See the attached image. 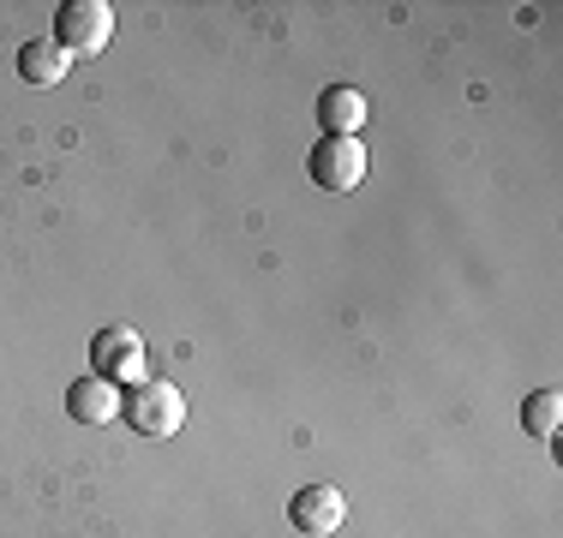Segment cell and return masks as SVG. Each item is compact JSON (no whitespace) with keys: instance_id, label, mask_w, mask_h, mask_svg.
<instances>
[{"instance_id":"cell-1","label":"cell","mask_w":563,"mask_h":538,"mask_svg":"<svg viewBox=\"0 0 563 538\" xmlns=\"http://www.w3.org/2000/svg\"><path fill=\"white\" fill-rule=\"evenodd\" d=\"M55 43L66 54H102L114 43V7L109 0H60L55 12Z\"/></svg>"},{"instance_id":"cell-2","label":"cell","mask_w":563,"mask_h":538,"mask_svg":"<svg viewBox=\"0 0 563 538\" xmlns=\"http://www.w3.org/2000/svg\"><path fill=\"white\" fill-rule=\"evenodd\" d=\"M126 419L139 437H174V430L186 425V395L174 383H163V377H144L126 395Z\"/></svg>"},{"instance_id":"cell-3","label":"cell","mask_w":563,"mask_h":538,"mask_svg":"<svg viewBox=\"0 0 563 538\" xmlns=\"http://www.w3.org/2000/svg\"><path fill=\"white\" fill-rule=\"evenodd\" d=\"M342 520H347V496L336 491V484H306V491H294L288 527L300 538H336Z\"/></svg>"},{"instance_id":"cell-4","label":"cell","mask_w":563,"mask_h":538,"mask_svg":"<svg viewBox=\"0 0 563 538\" xmlns=\"http://www.w3.org/2000/svg\"><path fill=\"white\" fill-rule=\"evenodd\" d=\"M312 180L324 186V192H354L360 180H366V144L360 138H330L312 150Z\"/></svg>"},{"instance_id":"cell-5","label":"cell","mask_w":563,"mask_h":538,"mask_svg":"<svg viewBox=\"0 0 563 538\" xmlns=\"http://www.w3.org/2000/svg\"><path fill=\"white\" fill-rule=\"evenodd\" d=\"M90 359H97V377H139L144 383V341L132 329H102L97 341H90Z\"/></svg>"},{"instance_id":"cell-6","label":"cell","mask_w":563,"mask_h":538,"mask_svg":"<svg viewBox=\"0 0 563 538\" xmlns=\"http://www.w3.org/2000/svg\"><path fill=\"white\" fill-rule=\"evenodd\" d=\"M120 407H126V401H120V389L109 383V377H97V371L78 377V383L66 389V413H73L78 425H109Z\"/></svg>"},{"instance_id":"cell-7","label":"cell","mask_w":563,"mask_h":538,"mask_svg":"<svg viewBox=\"0 0 563 538\" xmlns=\"http://www.w3.org/2000/svg\"><path fill=\"white\" fill-rule=\"evenodd\" d=\"M366 97H360L354 85H330L324 97H318V120H324V132L330 138H354L360 126H366Z\"/></svg>"},{"instance_id":"cell-8","label":"cell","mask_w":563,"mask_h":538,"mask_svg":"<svg viewBox=\"0 0 563 538\" xmlns=\"http://www.w3.org/2000/svg\"><path fill=\"white\" fill-rule=\"evenodd\" d=\"M66 66H73V54L60 43H48V36H31V43L19 48V78L24 85H60Z\"/></svg>"},{"instance_id":"cell-9","label":"cell","mask_w":563,"mask_h":538,"mask_svg":"<svg viewBox=\"0 0 563 538\" xmlns=\"http://www.w3.org/2000/svg\"><path fill=\"white\" fill-rule=\"evenodd\" d=\"M558 419H563V395L558 389H533L528 407H521V425H528L533 437H558Z\"/></svg>"}]
</instances>
